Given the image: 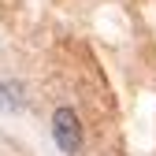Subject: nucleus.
Instances as JSON below:
<instances>
[{
  "mask_svg": "<svg viewBox=\"0 0 156 156\" xmlns=\"http://www.w3.org/2000/svg\"><path fill=\"white\" fill-rule=\"evenodd\" d=\"M52 141H56V149H60L63 156H78L82 152L86 126H82V119H78V112L71 104H60L52 112Z\"/></svg>",
  "mask_w": 156,
  "mask_h": 156,
  "instance_id": "1",
  "label": "nucleus"
},
{
  "mask_svg": "<svg viewBox=\"0 0 156 156\" xmlns=\"http://www.w3.org/2000/svg\"><path fill=\"white\" fill-rule=\"evenodd\" d=\"M23 108H26V86L19 78H0V112L19 115Z\"/></svg>",
  "mask_w": 156,
  "mask_h": 156,
  "instance_id": "2",
  "label": "nucleus"
}]
</instances>
